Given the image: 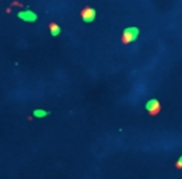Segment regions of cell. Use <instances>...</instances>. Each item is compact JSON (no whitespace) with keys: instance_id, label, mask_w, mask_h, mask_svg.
Segmentation results:
<instances>
[{"instance_id":"obj_1","label":"cell","mask_w":182,"mask_h":179,"mask_svg":"<svg viewBox=\"0 0 182 179\" xmlns=\"http://www.w3.org/2000/svg\"><path fill=\"white\" fill-rule=\"evenodd\" d=\"M137 36H138V29H137V27H130V29H127V30L124 32L122 41H124V43H130V41H133Z\"/></svg>"},{"instance_id":"obj_5","label":"cell","mask_w":182,"mask_h":179,"mask_svg":"<svg viewBox=\"0 0 182 179\" xmlns=\"http://www.w3.org/2000/svg\"><path fill=\"white\" fill-rule=\"evenodd\" d=\"M33 115L37 117V118H43V117H47V115H49V111H44V110H34Z\"/></svg>"},{"instance_id":"obj_2","label":"cell","mask_w":182,"mask_h":179,"mask_svg":"<svg viewBox=\"0 0 182 179\" xmlns=\"http://www.w3.org/2000/svg\"><path fill=\"white\" fill-rule=\"evenodd\" d=\"M19 17L23 20V21H29V23H33L37 20V14L32 12V10H23L19 13Z\"/></svg>"},{"instance_id":"obj_4","label":"cell","mask_w":182,"mask_h":179,"mask_svg":"<svg viewBox=\"0 0 182 179\" xmlns=\"http://www.w3.org/2000/svg\"><path fill=\"white\" fill-rule=\"evenodd\" d=\"M81 16L87 17V19H91V20H93V17H94V10H93V9H90V7H87V9H84V10H83Z\"/></svg>"},{"instance_id":"obj_7","label":"cell","mask_w":182,"mask_h":179,"mask_svg":"<svg viewBox=\"0 0 182 179\" xmlns=\"http://www.w3.org/2000/svg\"><path fill=\"white\" fill-rule=\"evenodd\" d=\"M175 168H177V169H182V156L175 162Z\"/></svg>"},{"instance_id":"obj_3","label":"cell","mask_w":182,"mask_h":179,"mask_svg":"<svg viewBox=\"0 0 182 179\" xmlns=\"http://www.w3.org/2000/svg\"><path fill=\"white\" fill-rule=\"evenodd\" d=\"M148 111L151 115L158 114V111H159V104H158L157 99H151V102L148 104Z\"/></svg>"},{"instance_id":"obj_6","label":"cell","mask_w":182,"mask_h":179,"mask_svg":"<svg viewBox=\"0 0 182 179\" xmlns=\"http://www.w3.org/2000/svg\"><path fill=\"white\" fill-rule=\"evenodd\" d=\"M51 30H53V36H56V34H58V32H60V29H58V26H56V24H51Z\"/></svg>"}]
</instances>
